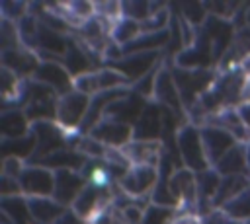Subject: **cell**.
Segmentation results:
<instances>
[{
	"label": "cell",
	"mask_w": 250,
	"mask_h": 224,
	"mask_svg": "<svg viewBox=\"0 0 250 224\" xmlns=\"http://www.w3.org/2000/svg\"><path fill=\"white\" fill-rule=\"evenodd\" d=\"M176 146H178V154L182 158L184 168L201 173L205 169H211L205 146H203V138H201V129L193 123H186L180 127L178 134H176Z\"/></svg>",
	"instance_id": "1"
},
{
	"label": "cell",
	"mask_w": 250,
	"mask_h": 224,
	"mask_svg": "<svg viewBox=\"0 0 250 224\" xmlns=\"http://www.w3.org/2000/svg\"><path fill=\"white\" fill-rule=\"evenodd\" d=\"M172 68V76L176 80L180 97L184 101L186 113L197 103V99L213 86L215 78H217V68H209V70H189V68H180V66H170Z\"/></svg>",
	"instance_id": "2"
},
{
	"label": "cell",
	"mask_w": 250,
	"mask_h": 224,
	"mask_svg": "<svg viewBox=\"0 0 250 224\" xmlns=\"http://www.w3.org/2000/svg\"><path fill=\"white\" fill-rule=\"evenodd\" d=\"M170 191L178 203V214H197L199 205V189H197V173L188 168L174 169L170 177ZM199 216V214H197Z\"/></svg>",
	"instance_id": "3"
},
{
	"label": "cell",
	"mask_w": 250,
	"mask_h": 224,
	"mask_svg": "<svg viewBox=\"0 0 250 224\" xmlns=\"http://www.w3.org/2000/svg\"><path fill=\"white\" fill-rule=\"evenodd\" d=\"M90 97L72 90L66 95L59 97L57 103V123L68 132V134H80L82 123L88 115Z\"/></svg>",
	"instance_id": "4"
},
{
	"label": "cell",
	"mask_w": 250,
	"mask_h": 224,
	"mask_svg": "<svg viewBox=\"0 0 250 224\" xmlns=\"http://www.w3.org/2000/svg\"><path fill=\"white\" fill-rule=\"evenodd\" d=\"M152 101H156L160 107L164 109H170L174 115H178L182 121L189 123L188 121V113H186V107H184V101L180 97V92H178V86H176V80L172 76V68L168 66V62H162L158 74H156V80H154V92H152Z\"/></svg>",
	"instance_id": "5"
},
{
	"label": "cell",
	"mask_w": 250,
	"mask_h": 224,
	"mask_svg": "<svg viewBox=\"0 0 250 224\" xmlns=\"http://www.w3.org/2000/svg\"><path fill=\"white\" fill-rule=\"evenodd\" d=\"M156 183H158V168L154 166H131L125 171V175L117 181L119 189L125 195L145 201H150Z\"/></svg>",
	"instance_id": "6"
},
{
	"label": "cell",
	"mask_w": 250,
	"mask_h": 224,
	"mask_svg": "<svg viewBox=\"0 0 250 224\" xmlns=\"http://www.w3.org/2000/svg\"><path fill=\"white\" fill-rule=\"evenodd\" d=\"M160 53H139V55H123L117 60H107L104 66H109L117 72H121L131 86H135L139 80H143L146 74H150L158 64H162Z\"/></svg>",
	"instance_id": "7"
},
{
	"label": "cell",
	"mask_w": 250,
	"mask_h": 224,
	"mask_svg": "<svg viewBox=\"0 0 250 224\" xmlns=\"http://www.w3.org/2000/svg\"><path fill=\"white\" fill-rule=\"evenodd\" d=\"M18 181L21 187V195L27 199L29 197H53L55 193V171L43 166L27 164Z\"/></svg>",
	"instance_id": "8"
},
{
	"label": "cell",
	"mask_w": 250,
	"mask_h": 224,
	"mask_svg": "<svg viewBox=\"0 0 250 224\" xmlns=\"http://www.w3.org/2000/svg\"><path fill=\"white\" fill-rule=\"evenodd\" d=\"M33 80L49 86L53 92L61 95H66L74 90V78L70 76V72L62 66V62H57V60H41Z\"/></svg>",
	"instance_id": "9"
},
{
	"label": "cell",
	"mask_w": 250,
	"mask_h": 224,
	"mask_svg": "<svg viewBox=\"0 0 250 224\" xmlns=\"http://www.w3.org/2000/svg\"><path fill=\"white\" fill-rule=\"evenodd\" d=\"M164 136V109L156 101H148L143 115L133 127L135 140H162Z\"/></svg>",
	"instance_id": "10"
},
{
	"label": "cell",
	"mask_w": 250,
	"mask_h": 224,
	"mask_svg": "<svg viewBox=\"0 0 250 224\" xmlns=\"http://www.w3.org/2000/svg\"><path fill=\"white\" fill-rule=\"evenodd\" d=\"M88 134L109 148H123L133 140V125L115 119H102Z\"/></svg>",
	"instance_id": "11"
},
{
	"label": "cell",
	"mask_w": 250,
	"mask_h": 224,
	"mask_svg": "<svg viewBox=\"0 0 250 224\" xmlns=\"http://www.w3.org/2000/svg\"><path fill=\"white\" fill-rule=\"evenodd\" d=\"M41 64V58L27 47L20 45L16 49H6L2 51V66L12 70L23 80H31Z\"/></svg>",
	"instance_id": "12"
},
{
	"label": "cell",
	"mask_w": 250,
	"mask_h": 224,
	"mask_svg": "<svg viewBox=\"0 0 250 224\" xmlns=\"http://www.w3.org/2000/svg\"><path fill=\"white\" fill-rule=\"evenodd\" d=\"M201 129V138H203V146H205V152H207V158H209V164L211 168H215L219 164V160L229 152L232 150L238 142L232 134H229L225 129L221 127H215V125H205V127H199Z\"/></svg>",
	"instance_id": "13"
},
{
	"label": "cell",
	"mask_w": 250,
	"mask_h": 224,
	"mask_svg": "<svg viewBox=\"0 0 250 224\" xmlns=\"http://www.w3.org/2000/svg\"><path fill=\"white\" fill-rule=\"evenodd\" d=\"M121 150H123V154L131 166H154V168H158L166 146L162 140H135L133 138Z\"/></svg>",
	"instance_id": "14"
},
{
	"label": "cell",
	"mask_w": 250,
	"mask_h": 224,
	"mask_svg": "<svg viewBox=\"0 0 250 224\" xmlns=\"http://www.w3.org/2000/svg\"><path fill=\"white\" fill-rule=\"evenodd\" d=\"M88 185L86 177L80 171L74 169H59L55 171V193L53 199H57L66 208L72 206L76 197L82 193V189Z\"/></svg>",
	"instance_id": "15"
},
{
	"label": "cell",
	"mask_w": 250,
	"mask_h": 224,
	"mask_svg": "<svg viewBox=\"0 0 250 224\" xmlns=\"http://www.w3.org/2000/svg\"><path fill=\"white\" fill-rule=\"evenodd\" d=\"M88 158L82 156L78 150L74 148H62L59 152H53L49 156L43 158H33L27 164H35V166H43L51 171H59V169H74V171H82V168L86 166Z\"/></svg>",
	"instance_id": "16"
},
{
	"label": "cell",
	"mask_w": 250,
	"mask_h": 224,
	"mask_svg": "<svg viewBox=\"0 0 250 224\" xmlns=\"http://www.w3.org/2000/svg\"><path fill=\"white\" fill-rule=\"evenodd\" d=\"M205 125H215V127L225 129L229 134H232V136L236 138L238 144H250V127H248V125L244 123V119L240 117L238 107L219 111L217 115L209 117L201 127H205Z\"/></svg>",
	"instance_id": "17"
},
{
	"label": "cell",
	"mask_w": 250,
	"mask_h": 224,
	"mask_svg": "<svg viewBox=\"0 0 250 224\" xmlns=\"http://www.w3.org/2000/svg\"><path fill=\"white\" fill-rule=\"evenodd\" d=\"M31 134V121L27 119L23 109H4L0 113V136L2 140L23 138Z\"/></svg>",
	"instance_id": "18"
},
{
	"label": "cell",
	"mask_w": 250,
	"mask_h": 224,
	"mask_svg": "<svg viewBox=\"0 0 250 224\" xmlns=\"http://www.w3.org/2000/svg\"><path fill=\"white\" fill-rule=\"evenodd\" d=\"M27 203L31 216L37 224H55L66 212V206L53 197H29Z\"/></svg>",
	"instance_id": "19"
},
{
	"label": "cell",
	"mask_w": 250,
	"mask_h": 224,
	"mask_svg": "<svg viewBox=\"0 0 250 224\" xmlns=\"http://www.w3.org/2000/svg\"><path fill=\"white\" fill-rule=\"evenodd\" d=\"M0 208H2V218L6 224H35L31 210H29L27 197L23 195L2 197Z\"/></svg>",
	"instance_id": "20"
},
{
	"label": "cell",
	"mask_w": 250,
	"mask_h": 224,
	"mask_svg": "<svg viewBox=\"0 0 250 224\" xmlns=\"http://www.w3.org/2000/svg\"><path fill=\"white\" fill-rule=\"evenodd\" d=\"M248 187H250V173L221 177L217 195H215V199H213V208H215V210L223 208L229 201H232L236 195H240V193H242L244 189H248Z\"/></svg>",
	"instance_id": "21"
},
{
	"label": "cell",
	"mask_w": 250,
	"mask_h": 224,
	"mask_svg": "<svg viewBox=\"0 0 250 224\" xmlns=\"http://www.w3.org/2000/svg\"><path fill=\"white\" fill-rule=\"evenodd\" d=\"M213 169H217V173H219L221 177L250 173L248 162H246V144H236L232 150H229V152L219 160V164H217Z\"/></svg>",
	"instance_id": "22"
},
{
	"label": "cell",
	"mask_w": 250,
	"mask_h": 224,
	"mask_svg": "<svg viewBox=\"0 0 250 224\" xmlns=\"http://www.w3.org/2000/svg\"><path fill=\"white\" fill-rule=\"evenodd\" d=\"M141 35H143L141 21H135V19L125 18V16L119 21H115L113 27H111V41L119 47H125V45L133 43Z\"/></svg>",
	"instance_id": "23"
},
{
	"label": "cell",
	"mask_w": 250,
	"mask_h": 224,
	"mask_svg": "<svg viewBox=\"0 0 250 224\" xmlns=\"http://www.w3.org/2000/svg\"><path fill=\"white\" fill-rule=\"evenodd\" d=\"M219 210H223L227 216H230L232 220H236V222H240V224H246L248 220H250V187L248 189H244L240 195H236L232 201H229L223 208H219Z\"/></svg>",
	"instance_id": "24"
},
{
	"label": "cell",
	"mask_w": 250,
	"mask_h": 224,
	"mask_svg": "<svg viewBox=\"0 0 250 224\" xmlns=\"http://www.w3.org/2000/svg\"><path fill=\"white\" fill-rule=\"evenodd\" d=\"M176 218V208L160 206V205H148L143 216V224H172Z\"/></svg>",
	"instance_id": "25"
},
{
	"label": "cell",
	"mask_w": 250,
	"mask_h": 224,
	"mask_svg": "<svg viewBox=\"0 0 250 224\" xmlns=\"http://www.w3.org/2000/svg\"><path fill=\"white\" fill-rule=\"evenodd\" d=\"M88 224H131L123 212V208H119L115 203L107 205L104 210H100Z\"/></svg>",
	"instance_id": "26"
},
{
	"label": "cell",
	"mask_w": 250,
	"mask_h": 224,
	"mask_svg": "<svg viewBox=\"0 0 250 224\" xmlns=\"http://www.w3.org/2000/svg\"><path fill=\"white\" fill-rule=\"evenodd\" d=\"M0 10H2V19H8V21L18 23L21 18H25L29 14V4L27 2L4 0V2H0Z\"/></svg>",
	"instance_id": "27"
},
{
	"label": "cell",
	"mask_w": 250,
	"mask_h": 224,
	"mask_svg": "<svg viewBox=\"0 0 250 224\" xmlns=\"http://www.w3.org/2000/svg\"><path fill=\"white\" fill-rule=\"evenodd\" d=\"M25 166H27L25 160L16 158V156H6V158H2V175L12 177V179H20Z\"/></svg>",
	"instance_id": "28"
},
{
	"label": "cell",
	"mask_w": 250,
	"mask_h": 224,
	"mask_svg": "<svg viewBox=\"0 0 250 224\" xmlns=\"http://www.w3.org/2000/svg\"><path fill=\"white\" fill-rule=\"evenodd\" d=\"M0 193H2V197H16V195H21L20 181L2 175V179H0Z\"/></svg>",
	"instance_id": "29"
},
{
	"label": "cell",
	"mask_w": 250,
	"mask_h": 224,
	"mask_svg": "<svg viewBox=\"0 0 250 224\" xmlns=\"http://www.w3.org/2000/svg\"><path fill=\"white\" fill-rule=\"evenodd\" d=\"M201 224H240V222L232 220V218L227 216L223 210H213V212L201 216Z\"/></svg>",
	"instance_id": "30"
},
{
	"label": "cell",
	"mask_w": 250,
	"mask_h": 224,
	"mask_svg": "<svg viewBox=\"0 0 250 224\" xmlns=\"http://www.w3.org/2000/svg\"><path fill=\"white\" fill-rule=\"evenodd\" d=\"M55 224H88L84 218H80L72 208H66V212L55 222Z\"/></svg>",
	"instance_id": "31"
},
{
	"label": "cell",
	"mask_w": 250,
	"mask_h": 224,
	"mask_svg": "<svg viewBox=\"0 0 250 224\" xmlns=\"http://www.w3.org/2000/svg\"><path fill=\"white\" fill-rule=\"evenodd\" d=\"M172 224H201V218L197 214H178L176 212V218Z\"/></svg>",
	"instance_id": "32"
},
{
	"label": "cell",
	"mask_w": 250,
	"mask_h": 224,
	"mask_svg": "<svg viewBox=\"0 0 250 224\" xmlns=\"http://www.w3.org/2000/svg\"><path fill=\"white\" fill-rule=\"evenodd\" d=\"M242 68L246 70V82H244V90H242V103H250V60Z\"/></svg>",
	"instance_id": "33"
},
{
	"label": "cell",
	"mask_w": 250,
	"mask_h": 224,
	"mask_svg": "<svg viewBox=\"0 0 250 224\" xmlns=\"http://www.w3.org/2000/svg\"><path fill=\"white\" fill-rule=\"evenodd\" d=\"M238 113H240V117L244 119V123L250 127V103H242V105L238 107Z\"/></svg>",
	"instance_id": "34"
},
{
	"label": "cell",
	"mask_w": 250,
	"mask_h": 224,
	"mask_svg": "<svg viewBox=\"0 0 250 224\" xmlns=\"http://www.w3.org/2000/svg\"><path fill=\"white\" fill-rule=\"evenodd\" d=\"M246 162H248V169H250V144H246Z\"/></svg>",
	"instance_id": "35"
},
{
	"label": "cell",
	"mask_w": 250,
	"mask_h": 224,
	"mask_svg": "<svg viewBox=\"0 0 250 224\" xmlns=\"http://www.w3.org/2000/svg\"><path fill=\"white\" fill-rule=\"evenodd\" d=\"M246 27H250V6H246Z\"/></svg>",
	"instance_id": "36"
},
{
	"label": "cell",
	"mask_w": 250,
	"mask_h": 224,
	"mask_svg": "<svg viewBox=\"0 0 250 224\" xmlns=\"http://www.w3.org/2000/svg\"><path fill=\"white\" fill-rule=\"evenodd\" d=\"M4 224H6V222H4Z\"/></svg>",
	"instance_id": "37"
}]
</instances>
